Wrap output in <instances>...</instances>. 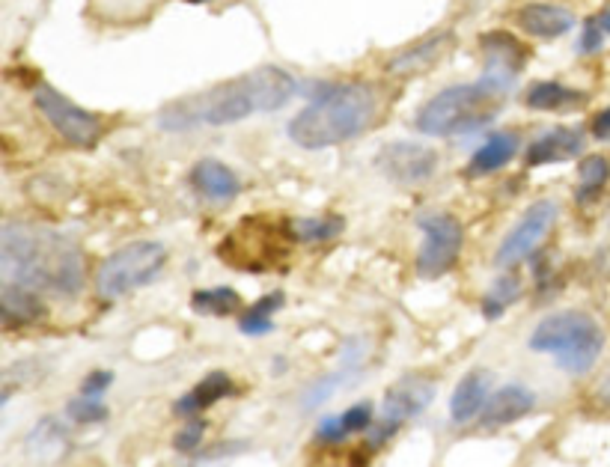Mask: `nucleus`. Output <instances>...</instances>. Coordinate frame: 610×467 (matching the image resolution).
<instances>
[{"label":"nucleus","mask_w":610,"mask_h":467,"mask_svg":"<svg viewBox=\"0 0 610 467\" xmlns=\"http://www.w3.org/2000/svg\"><path fill=\"white\" fill-rule=\"evenodd\" d=\"M298 84L289 72L277 66L253 69L242 78L224 81L218 87H209L203 93L185 96L173 105H167L158 114V125L164 131H191V128H221L233 125L253 114H271L283 108L295 96Z\"/></svg>","instance_id":"1"},{"label":"nucleus","mask_w":610,"mask_h":467,"mask_svg":"<svg viewBox=\"0 0 610 467\" xmlns=\"http://www.w3.org/2000/svg\"><path fill=\"white\" fill-rule=\"evenodd\" d=\"M84 286V256L75 241L42 227L0 233V289L75 295Z\"/></svg>","instance_id":"2"},{"label":"nucleus","mask_w":610,"mask_h":467,"mask_svg":"<svg viewBox=\"0 0 610 467\" xmlns=\"http://www.w3.org/2000/svg\"><path fill=\"white\" fill-rule=\"evenodd\" d=\"M378 111V96L369 84L325 87L298 117L289 122V137L301 149H328L364 134Z\"/></svg>","instance_id":"3"},{"label":"nucleus","mask_w":610,"mask_h":467,"mask_svg":"<svg viewBox=\"0 0 610 467\" xmlns=\"http://www.w3.org/2000/svg\"><path fill=\"white\" fill-rule=\"evenodd\" d=\"M503 93L491 81H477V84H456L450 90H441L432 96L420 111L414 125L423 134L432 137H450V134H465L480 125H486L500 111Z\"/></svg>","instance_id":"4"},{"label":"nucleus","mask_w":610,"mask_h":467,"mask_svg":"<svg viewBox=\"0 0 610 467\" xmlns=\"http://www.w3.org/2000/svg\"><path fill=\"white\" fill-rule=\"evenodd\" d=\"M530 349L554 354L557 366L569 375H584L596 366V360L605 351V331L590 313L566 310L545 316L533 328Z\"/></svg>","instance_id":"5"},{"label":"nucleus","mask_w":610,"mask_h":467,"mask_svg":"<svg viewBox=\"0 0 610 467\" xmlns=\"http://www.w3.org/2000/svg\"><path fill=\"white\" fill-rule=\"evenodd\" d=\"M167 265V247L158 241H131L111 253L96 274L102 298H122L140 286H149Z\"/></svg>","instance_id":"6"},{"label":"nucleus","mask_w":610,"mask_h":467,"mask_svg":"<svg viewBox=\"0 0 610 467\" xmlns=\"http://www.w3.org/2000/svg\"><path fill=\"white\" fill-rule=\"evenodd\" d=\"M289 241H295L292 227L283 230L277 224H268L265 218H244L242 227L224 238L221 259L244 271H268L286 259Z\"/></svg>","instance_id":"7"},{"label":"nucleus","mask_w":610,"mask_h":467,"mask_svg":"<svg viewBox=\"0 0 610 467\" xmlns=\"http://www.w3.org/2000/svg\"><path fill=\"white\" fill-rule=\"evenodd\" d=\"M33 102L39 108V114L51 122V128L72 146L78 149H93L102 134H105V125L102 117L84 111L81 105H75L72 99H66L60 90L48 87V84H39L36 93H33Z\"/></svg>","instance_id":"8"},{"label":"nucleus","mask_w":610,"mask_h":467,"mask_svg":"<svg viewBox=\"0 0 610 467\" xmlns=\"http://www.w3.org/2000/svg\"><path fill=\"white\" fill-rule=\"evenodd\" d=\"M420 230H423V244L417 253V271L420 277L435 280L459 262L465 247V227L456 215L435 212L420 221Z\"/></svg>","instance_id":"9"},{"label":"nucleus","mask_w":610,"mask_h":467,"mask_svg":"<svg viewBox=\"0 0 610 467\" xmlns=\"http://www.w3.org/2000/svg\"><path fill=\"white\" fill-rule=\"evenodd\" d=\"M432 399H435V381L420 378V375H411V378L396 381V384L387 390L384 402H381L378 423H372L369 447H381L387 438H393L408 420H414L420 411H426Z\"/></svg>","instance_id":"10"},{"label":"nucleus","mask_w":610,"mask_h":467,"mask_svg":"<svg viewBox=\"0 0 610 467\" xmlns=\"http://www.w3.org/2000/svg\"><path fill=\"white\" fill-rule=\"evenodd\" d=\"M554 221H557V203H554V200H539V203H533V206L521 215V221L500 241V247H497V253H494V265L512 268V265L524 262V259L548 238Z\"/></svg>","instance_id":"11"},{"label":"nucleus","mask_w":610,"mask_h":467,"mask_svg":"<svg viewBox=\"0 0 610 467\" xmlns=\"http://www.w3.org/2000/svg\"><path fill=\"white\" fill-rule=\"evenodd\" d=\"M378 170L402 185H417L435 176L438 170V152L423 143H390L375 158Z\"/></svg>","instance_id":"12"},{"label":"nucleus","mask_w":610,"mask_h":467,"mask_svg":"<svg viewBox=\"0 0 610 467\" xmlns=\"http://www.w3.org/2000/svg\"><path fill=\"white\" fill-rule=\"evenodd\" d=\"M483 54H486L488 63L483 78L497 84L500 90H509L515 75L524 69L527 48L509 33H488V36H483Z\"/></svg>","instance_id":"13"},{"label":"nucleus","mask_w":610,"mask_h":467,"mask_svg":"<svg viewBox=\"0 0 610 467\" xmlns=\"http://www.w3.org/2000/svg\"><path fill=\"white\" fill-rule=\"evenodd\" d=\"M536 405V393L524 384H506L500 387L494 396H488L486 408L480 414L483 426L486 429H500V426H509L521 417H527Z\"/></svg>","instance_id":"14"},{"label":"nucleus","mask_w":610,"mask_h":467,"mask_svg":"<svg viewBox=\"0 0 610 467\" xmlns=\"http://www.w3.org/2000/svg\"><path fill=\"white\" fill-rule=\"evenodd\" d=\"M518 27L536 39H560L575 27V15L557 3H527L515 15Z\"/></svg>","instance_id":"15"},{"label":"nucleus","mask_w":610,"mask_h":467,"mask_svg":"<svg viewBox=\"0 0 610 467\" xmlns=\"http://www.w3.org/2000/svg\"><path fill=\"white\" fill-rule=\"evenodd\" d=\"M453 33H438V36H429L405 51H399L390 63H387V72L390 75H399V78H411V75H420L426 69H432L435 63H441V57L453 48Z\"/></svg>","instance_id":"16"},{"label":"nucleus","mask_w":610,"mask_h":467,"mask_svg":"<svg viewBox=\"0 0 610 467\" xmlns=\"http://www.w3.org/2000/svg\"><path fill=\"white\" fill-rule=\"evenodd\" d=\"M581 149H584V134L578 128H551L527 146V167L569 161L581 155Z\"/></svg>","instance_id":"17"},{"label":"nucleus","mask_w":610,"mask_h":467,"mask_svg":"<svg viewBox=\"0 0 610 467\" xmlns=\"http://www.w3.org/2000/svg\"><path fill=\"white\" fill-rule=\"evenodd\" d=\"M191 188L206 197V200H233L242 188L239 176L233 167H227L224 161L215 158H203L191 167Z\"/></svg>","instance_id":"18"},{"label":"nucleus","mask_w":610,"mask_h":467,"mask_svg":"<svg viewBox=\"0 0 610 467\" xmlns=\"http://www.w3.org/2000/svg\"><path fill=\"white\" fill-rule=\"evenodd\" d=\"M488 387H491V375H488L486 369H474V372H468V375L456 384L453 399H450V417H453V423L465 426V423H471L474 417L483 414V408H486L488 402Z\"/></svg>","instance_id":"19"},{"label":"nucleus","mask_w":610,"mask_h":467,"mask_svg":"<svg viewBox=\"0 0 610 467\" xmlns=\"http://www.w3.org/2000/svg\"><path fill=\"white\" fill-rule=\"evenodd\" d=\"M236 393V384L227 372H212L206 375L197 387H191V393H185L179 402H176V414L179 417H194L212 405H218L221 399L233 396Z\"/></svg>","instance_id":"20"},{"label":"nucleus","mask_w":610,"mask_h":467,"mask_svg":"<svg viewBox=\"0 0 610 467\" xmlns=\"http://www.w3.org/2000/svg\"><path fill=\"white\" fill-rule=\"evenodd\" d=\"M518 152V137L512 131H497L491 134L486 143L471 155L468 161V176H488V173H497L503 170Z\"/></svg>","instance_id":"21"},{"label":"nucleus","mask_w":610,"mask_h":467,"mask_svg":"<svg viewBox=\"0 0 610 467\" xmlns=\"http://www.w3.org/2000/svg\"><path fill=\"white\" fill-rule=\"evenodd\" d=\"M372 423H375L372 402H358V405L346 408L340 417H328V420H322V426H319L316 435H319V441H325V444H337V441H343V438H349V435L369 432Z\"/></svg>","instance_id":"22"},{"label":"nucleus","mask_w":610,"mask_h":467,"mask_svg":"<svg viewBox=\"0 0 610 467\" xmlns=\"http://www.w3.org/2000/svg\"><path fill=\"white\" fill-rule=\"evenodd\" d=\"M587 96L575 87H566L560 81H539L524 93V105L530 111H569L584 105Z\"/></svg>","instance_id":"23"},{"label":"nucleus","mask_w":610,"mask_h":467,"mask_svg":"<svg viewBox=\"0 0 610 467\" xmlns=\"http://www.w3.org/2000/svg\"><path fill=\"white\" fill-rule=\"evenodd\" d=\"M45 316V304L36 292L24 289H0V325L18 328L33 325Z\"/></svg>","instance_id":"24"},{"label":"nucleus","mask_w":610,"mask_h":467,"mask_svg":"<svg viewBox=\"0 0 610 467\" xmlns=\"http://www.w3.org/2000/svg\"><path fill=\"white\" fill-rule=\"evenodd\" d=\"M610 182V161L605 155H587L581 158L578 164V188H575V197L578 203H590L596 200L605 185Z\"/></svg>","instance_id":"25"},{"label":"nucleus","mask_w":610,"mask_h":467,"mask_svg":"<svg viewBox=\"0 0 610 467\" xmlns=\"http://www.w3.org/2000/svg\"><path fill=\"white\" fill-rule=\"evenodd\" d=\"M27 450L39 459H60L66 450V429L54 417L39 420V426L27 438Z\"/></svg>","instance_id":"26"},{"label":"nucleus","mask_w":610,"mask_h":467,"mask_svg":"<svg viewBox=\"0 0 610 467\" xmlns=\"http://www.w3.org/2000/svg\"><path fill=\"white\" fill-rule=\"evenodd\" d=\"M194 310L200 316H233L242 307V298L230 286H215V289H200L191 298Z\"/></svg>","instance_id":"27"},{"label":"nucleus","mask_w":610,"mask_h":467,"mask_svg":"<svg viewBox=\"0 0 610 467\" xmlns=\"http://www.w3.org/2000/svg\"><path fill=\"white\" fill-rule=\"evenodd\" d=\"M283 307V295L280 292H271L265 295L262 301H256L247 313L242 316V331L250 337H259V334H268L274 328V313Z\"/></svg>","instance_id":"28"},{"label":"nucleus","mask_w":610,"mask_h":467,"mask_svg":"<svg viewBox=\"0 0 610 467\" xmlns=\"http://www.w3.org/2000/svg\"><path fill=\"white\" fill-rule=\"evenodd\" d=\"M518 295H521V280H518V277H503L500 283H494V286L488 289L486 298H483V313H486V319H500L503 310H506Z\"/></svg>","instance_id":"29"},{"label":"nucleus","mask_w":610,"mask_h":467,"mask_svg":"<svg viewBox=\"0 0 610 467\" xmlns=\"http://www.w3.org/2000/svg\"><path fill=\"white\" fill-rule=\"evenodd\" d=\"M292 233H295V241L316 244V241H328L343 233V221L340 218H304V221L292 224Z\"/></svg>","instance_id":"30"},{"label":"nucleus","mask_w":610,"mask_h":467,"mask_svg":"<svg viewBox=\"0 0 610 467\" xmlns=\"http://www.w3.org/2000/svg\"><path fill=\"white\" fill-rule=\"evenodd\" d=\"M66 414H69V420H75V423H81V426L108 420V408H105L99 399H93V396H81V399L69 402Z\"/></svg>","instance_id":"31"},{"label":"nucleus","mask_w":610,"mask_h":467,"mask_svg":"<svg viewBox=\"0 0 610 467\" xmlns=\"http://www.w3.org/2000/svg\"><path fill=\"white\" fill-rule=\"evenodd\" d=\"M203 435H206V423L203 420H191L176 438H173V447L179 453H194L200 444H203Z\"/></svg>","instance_id":"32"},{"label":"nucleus","mask_w":610,"mask_h":467,"mask_svg":"<svg viewBox=\"0 0 610 467\" xmlns=\"http://www.w3.org/2000/svg\"><path fill=\"white\" fill-rule=\"evenodd\" d=\"M111 384H114V372H108V369H96V372H90V375L84 378V384H81V396H93V399H99Z\"/></svg>","instance_id":"33"},{"label":"nucleus","mask_w":610,"mask_h":467,"mask_svg":"<svg viewBox=\"0 0 610 467\" xmlns=\"http://www.w3.org/2000/svg\"><path fill=\"white\" fill-rule=\"evenodd\" d=\"M605 33H602V27L596 24V18H590L587 24H584V36H581V51L584 54H596L602 45H605Z\"/></svg>","instance_id":"34"},{"label":"nucleus","mask_w":610,"mask_h":467,"mask_svg":"<svg viewBox=\"0 0 610 467\" xmlns=\"http://www.w3.org/2000/svg\"><path fill=\"white\" fill-rule=\"evenodd\" d=\"M590 131H593V137H596V140H605V143H610V108L599 111L596 117L590 119Z\"/></svg>","instance_id":"35"},{"label":"nucleus","mask_w":610,"mask_h":467,"mask_svg":"<svg viewBox=\"0 0 610 467\" xmlns=\"http://www.w3.org/2000/svg\"><path fill=\"white\" fill-rule=\"evenodd\" d=\"M593 18H596V24L602 27V33L610 36V3L605 6V9H602V12H599V15H593Z\"/></svg>","instance_id":"36"},{"label":"nucleus","mask_w":610,"mask_h":467,"mask_svg":"<svg viewBox=\"0 0 610 467\" xmlns=\"http://www.w3.org/2000/svg\"><path fill=\"white\" fill-rule=\"evenodd\" d=\"M12 393H15V387H12V384H3V387H0V408L9 402V396H12Z\"/></svg>","instance_id":"37"},{"label":"nucleus","mask_w":610,"mask_h":467,"mask_svg":"<svg viewBox=\"0 0 610 467\" xmlns=\"http://www.w3.org/2000/svg\"><path fill=\"white\" fill-rule=\"evenodd\" d=\"M602 399H605V405H610V375L605 378V384H602Z\"/></svg>","instance_id":"38"}]
</instances>
